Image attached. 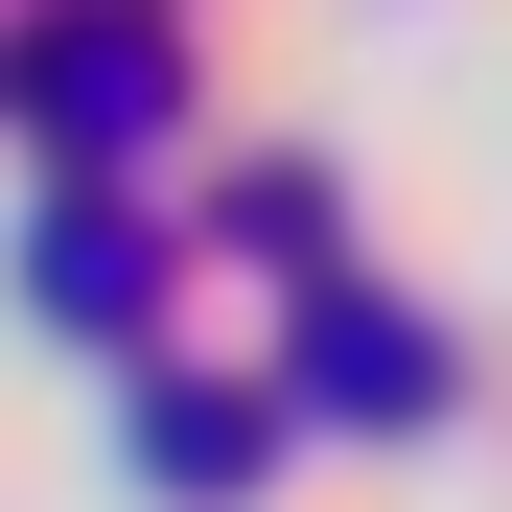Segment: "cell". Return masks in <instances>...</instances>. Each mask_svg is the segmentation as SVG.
<instances>
[{"mask_svg": "<svg viewBox=\"0 0 512 512\" xmlns=\"http://www.w3.org/2000/svg\"><path fill=\"white\" fill-rule=\"evenodd\" d=\"M24 117H47V140H140V117H163V24H140V0L47 24V47H24Z\"/></svg>", "mask_w": 512, "mask_h": 512, "instance_id": "obj_1", "label": "cell"}, {"mask_svg": "<svg viewBox=\"0 0 512 512\" xmlns=\"http://www.w3.org/2000/svg\"><path fill=\"white\" fill-rule=\"evenodd\" d=\"M140 280H163V256H140V210H117V187H70V210L24 233V303H70V326H140Z\"/></svg>", "mask_w": 512, "mask_h": 512, "instance_id": "obj_2", "label": "cell"}, {"mask_svg": "<svg viewBox=\"0 0 512 512\" xmlns=\"http://www.w3.org/2000/svg\"><path fill=\"white\" fill-rule=\"evenodd\" d=\"M140 466H163V489H233V466H256V419H233L210 373H163V419H140Z\"/></svg>", "mask_w": 512, "mask_h": 512, "instance_id": "obj_3", "label": "cell"}]
</instances>
